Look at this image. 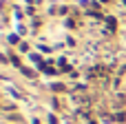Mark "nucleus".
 Instances as JSON below:
<instances>
[]
</instances>
